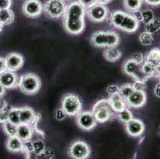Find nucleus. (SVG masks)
<instances>
[{"instance_id": "obj_1", "label": "nucleus", "mask_w": 160, "mask_h": 159, "mask_svg": "<svg viewBox=\"0 0 160 159\" xmlns=\"http://www.w3.org/2000/svg\"><path fill=\"white\" fill-rule=\"evenodd\" d=\"M90 42L96 47H112L118 46L120 36L114 31H97L92 35Z\"/></svg>"}, {"instance_id": "obj_2", "label": "nucleus", "mask_w": 160, "mask_h": 159, "mask_svg": "<svg viewBox=\"0 0 160 159\" xmlns=\"http://www.w3.org/2000/svg\"><path fill=\"white\" fill-rule=\"evenodd\" d=\"M42 82L41 80L36 74L26 73L20 77L19 88L22 92L26 95H34L41 88Z\"/></svg>"}, {"instance_id": "obj_3", "label": "nucleus", "mask_w": 160, "mask_h": 159, "mask_svg": "<svg viewBox=\"0 0 160 159\" xmlns=\"http://www.w3.org/2000/svg\"><path fill=\"white\" fill-rule=\"evenodd\" d=\"M66 7L65 0H47L43 5V11L48 17L58 19L63 17Z\"/></svg>"}, {"instance_id": "obj_4", "label": "nucleus", "mask_w": 160, "mask_h": 159, "mask_svg": "<svg viewBox=\"0 0 160 159\" xmlns=\"http://www.w3.org/2000/svg\"><path fill=\"white\" fill-rule=\"evenodd\" d=\"M62 108L67 116H77L82 110V102L77 95H65L62 99Z\"/></svg>"}, {"instance_id": "obj_5", "label": "nucleus", "mask_w": 160, "mask_h": 159, "mask_svg": "<svg viewBox=\"0 0 160 159\" xmlns=\"http://www.w3.org/2000/svg\"><path fill=\"white\" fill-rule=\"evenodd\" d=\"M85 10L78 1H73L67 6L64 14V21H80L85 19Z\"/></svg>"}, {"instance_id": "obj_6", "label": "nucleus", "mask_w": 160, "mask_h": 159, "mask_svg": "<svg viewBox=\"0 0 160 159\" xmlns=\"http://www.w3.org/2000/svg\"><path fill=\"white\" fill-rule=\"evenodd\" d=\"M86 14L90 21L98 23L107 19L109 12L105 5L97 2L90 8L87 9Z\"/></svg>"}, {"instance_id": "obj_7", "label": "nucleus", "mask_w": 160, "mask_h": 159, "mask_svg": "<svg viewBox=\"0 0 160 159\" xmlns=\"http://www.w3.org/2000/svg\"><path fill=\"white\" fill-rule=\"evenodd\" d=\"M90 147L84 141H75L72 142L69 150V154L71 157L75 159L88 158L90 155Z\"/></svg>"}, {"instance_id": "obj_8", "label": "nucleus", "mask_w": 160, "mask_h": 159, "mask_svg": "<svg viewBox=\"0 0 160 159\" xmlns=\"http://www.w3.org/2000/svg\"><path fill=\"white\" fill-rule=\"evenodd\" d=\"M123 71L127 74L130 76L132 78L136 80H141V81H147L148 79L143 76L141 70V65L137 64L135 61L131 58V59L127 60L123 65Z\"/></svg>"}, {"instance_id": "obj_9", "label": "nucleus", "mask_w": 160, "mask_h": 159, "mask_svg": "<svg viewBox=\"0 0 160 159\" xmlns=\"http://www.w3.org/2000/svg\"><path fill=\"white\" fill-rule=\"evenodd\" d=\"M77 122L80 127L84 131H91L97 124L94 113L92 112H81L77 116Z\"/></svg>"}, {"instance_id": "obj_10", "label": "nucleus", "mask_w": 160, "mask_h": 159, "mask_svg": "<svg viewBox=\"0 0 160 159\" xmlns=\"http://www.w3.org/2000/svg\"><path fill=\"white\" fill-rule=\"evenodd\" d=\"M22 11L29 17H37L43 11V4L40 0H26L22 6Z\"/></svg>"}, {"instance_id": "obj_11", "label": "nucleus", "mask_w": 160, "mask_h": 159, "mask_svg": "<svg viewBox=\"0 0 160 159\" xmlns=\"http://www.w3.org/2000/svg\"><path fill=\"white\" fill-rule=\"evenodd\" d=\"M15 72L6 70L5 72L0 74V84L3 86L6 89H11L19 86L20 77Z\"/></svg>"}, {"instance_id": "obj_12", "label": "nucleus", "mask_w": 160, "mask_h": 159, "mask_svg": "<svg viewBox=\"0 0 160 159\" xmlns=\"http://www.w3.org/2000/svg\"><path fill=\"white\" fill-rule=\"evenodd\" d=\"M7 70L16 72L19 70L24 65L23 57L17 52H11L5 57Z\"/></svg>"}, {"instance_id": "obj_13", "label": "nucleus", "mask_w": 160, "mask_h": 159, "mask_svg": "<svg viewBox=\"0 0 160 159\" xmlns=\"http://www.w3.org/2000/svg\"><path fill=\"white\" fill-rule=\"evenodd\" d=\"M147 102V95L145 92L134 91L126 100L128 107L139 108L144 106Z\"/></svg>"}, {"instance_id": "obj_14", "label": "nucleus", "mask_w": 160, "mask_h": 159, "mask_svg": "<svg viewBox=\"0 0 160 159\" xmlns=\"http://www.w3.org/2000/svg\"><path fill=\"white\" fill-rule=\"evenodd\" d=\"M126 131L130 136L139 137L143 133L145 129V126L143 122L138 119L133 118L128 122L126 123Z\"/></svg>"}, {"instance_id": "obj_15", "label": "nucleus", "mask_w": 160, "mask_h": 159, "mask_svg": "<svg viewBox=\"0 0 160 159\" xmlns=\"http://www.w3.org/2000/svg\"><path fill=\"white\" fill-rule=\"evenodd\" d=\"M139 22L136 20V18L132 16V14H126L123 22L120 26V30L128 33H134L138 30Z\"/></svg>"}, {"instance_id": "obj_16", "label": "nucleus", "mask_w": 160, "mask_h": 159, "mask_svg": "<svg viewBox=\"0 0 160 159\" xmlns=\"http://www.w3.org/2000/svg\"><path fill=\"white\" fill-rule=\"evenodd\" d=\"M20 122L25 124L33 125L37 121V116L31 107H24L20 108Z\"/></svg>"}, {"instance_id": "obj_17", "label": "nucleus", "mask_w": 160, "mask_h": 159, "mask_svg": "<svg viewBox=\"0 0 160 159\" xmlns=\"http://www.w3.org/2000/svg\"><path fill=\"white\" fill-rule=\"evenodd\" d=\"M85 19L80 21H64V26L67 32L73 35L79 34L85 30Z\"/></svg>"}, {"instance_id": "obj_18", "label": "nucleus", "mask_w": 160, "mask_h": 159, "mask_svg": "<svg viewBox=\"0 0 160 159\" xmlns=\"http://www.w3.org/2000/svg\"><path fill=\"white\" fill-rule=\"evenodd\" d=\"M109 102L111 103V108L114 113L117 114L125 107H128L126 100H123L119 93H116L110 96L108 98Z\"/></svg>"}, {"instance_id": "obj_19", "label": "nucleus", "mask_w": 160, "mask_h": 159, "mask_svg": "<svg viewBox=\"0 0 160 159\" xmlns=\"http://www.w3.org/2000/svg\"><path fill=\"white\" fill-rule=\"evenodd\" d=\"M6 147H7V150L11 152H22L23 141L21 138H18L17 135L8 137L7 142H6Z\"/></svg>"}, {"instance_id": "obj_20", "label": "nucleus", "mask_w": 160, "mask_h": 159, "mask_svg": "<svg viewBox=\"0 0 160 159\" xmlns=\"http://www.w3.org/2000/svg\"><path fill=\"white\" fill-rule=\"evenodd\" d=\"M97 122H105L113 117V111L111 107H102L92 112Z\"/></svg>"}, {"instance_id": "obj_21", "label": "nucleus", "mask_w": 160, "mask_h": 159, "mask_svg": "<svg viewBox=\"0 0 160 159\" xmlns=\"http://www.w3.org/2000/svg\"><path fill=\"white\" fill-rule=\"evenodd\" d=\"M33 135V127L31 124L21 123L18 126L17 129V136L21 138L22 141L31 139Z\"/></svg>"}, {"instance_id": "obj_22", "label": "nucleus", "mask_w": 160, "mask_h": 159, "mask_svg": "<svg viewBox=\"0 0 160 159\" xmlns=\"http://www.w3.org/2000/svg\"><path fill=\"white\" fill-rule=\"evenodd\" d=\"M121 56V52L118 48H116V46L107 47V49L104 51V58L110 62H116V61H119Z\"/></svg>"}, {"instance_id": "obj_23", "label": "nucleus", "mask_w": 160, "mask_h": 159, "mask_svg": "<svg viewBox=\"0 0 160 159\" xmlns=\"http://www.w3.org/2000/svg\"><path fill=\"white\" fill-rule=\"evenodd\" d=\"M14 20V13L11 8L0 10V22L3 26L11 25Z\"/></svg>"}, {"instance_id": "obj_24", "label": "nucleus", "mask_w": 160, "mask_h": 159, "mask_svg": "<svg viewBox=\"0 0 160 159\" xmlns=\"http://www.w3.org/2000/svg\"><path fill=\"white\" fill-rule=\"evenodd\" d=\"M126 14L127 13L121 11H116L112 13V14L110 15V22L115 28H120V25L123 22L125 16H126Z\"/></svg>"}, {"instance_id": "obj_25", "label": "nucleus", "mask_w": 160, "mask_h": 159, "mask_svg": "<svg viewBox=\"0 0 160 159\" xmlns=\"http://www.w3.org/2000/svg\"><path fill=\"white\" fill-rule=\"evenodd\" d=\"M10 109L11 107L7 102L2 97H0V123H3L7 120Z\"/></svg>"}, {"instance_id": "obj_26", "label": "nucleus", "mask_w": 160, "mask_h": 159, "mask_svg": "<svg viewBox=\"0 0 160 159\" xmlns=\"http://www.w3.org/2000/svg\"><path fill=\"white\" fill-rule=\"evenodd\" d=\"M145 61L155 65L160 63V49H154L150 51L145 57Z\"/></svg>"}, {"instance_id": "obj_27", "label": "nucleus", "mask_w": 160, "mask_h": 159, "mask_svg": "<svg viewBox=\"0 0 160 159\" xmlns=\"http://www.w3.org/2000/svg\"><path fill=\"white\" fill-rule=\"evenodd\" d=\"M19 112L20 108H18V107H11L9 113H8L7 120L9 121L10 122H11V123H13V124L16 125V126H18L19 124H21Z\"/></svg>"}, {"instance_id": "obj_28", "label": "nucleus", "mask_w": 160, "mask_h": 159, "mask_svg": "<svg viewBox=\"0 0 160 159\" xmlns=\"http://www.w3.org/2000/svg\"><path fill=\"white\" fill-rule=\"evenodd\" d=\"M141 70H142L143 76L147 79L155 77V65L148 61H144L142 62V64L141 65Z\"/></svg>"}, {"instance_id": "obj_29", "label": "nucleus", "mask_w": 160, "mask_h": 159, "mask_svg": "<svg viewBox=\"0 0 160 159\" xmlns=\"http://www.w3.org/2000/svg\"><path fill=\"white\" fill-rule=\"evenodd\" d=\"M142 2V0H123V6L126 10L133 12L140 9Z\"/></svg>"}, {"instance_id": "obj_30", "label": "nucleus", "mask_w": 160, "mask_h": 159, "mask_svg": "<svg viewBox=\"0 0 160 159\" xmlns=\"http://www.w3.org/2000/svg\"><path fill=\"white\" fill-rule=\"evenodd\" d=\"M2 128H3L4 132L6 135L8 137L15 136L17 135V129H18V126L13 124L9 121L7 120L2 123Z\"/></svg>"}, {"instance_id": "obj_31", "label": "nucleus", "mask_w": 160, "mask_h": 159, "mask_svg": "<svg viewBox=\"0 0 160 159\" xmlns=\"http://www.w3.org/2000/svg\"><path fill=\"white\" fill-rule=\"evenodd\" d=\"M139 42H140V43L142 44V46H146L152 45V44L154 43V41H155L153 34L148 31H144L142 32V33H141L140 35H139Z\"/></svg>"}, {"instance_id": "obj_32", "label": "nucleus", "mask_w": 160, "mask_h": 159, "mask_svg": "<svg viewBox=\"0 0 160 159\" xmlns=\"http://www.w3.org/2000/svg\"><path fill=\"white\" fill-rule=\"evenodd\" d=\"M145 25H146L145 26L146 31L149 32L152 34L160 31V18H154L152 21Z\"/></svg>"}, {"instance_id": "obj_33", "label": "nucleus", "mask_w": 160, "mask_h": 159, "mask_svg": "<svg viewBox=\"0 0 160 159\" xmlns=\"http://www.w3.org/2000/svg\"><path fill=\"white\" fill-rule=\"evenodd\" d=\"M117 116L118 119H120L122 122L125 123V124L127 122H128L131 119H133V115H132V112H131L130 109L128 107H125L122 111H120V112H118Z\"/></svg>"}, {"instance_id": "obj_34", "label": "nucleus", "mask_w": 160, "mask_h": 159, "mask_svg": "<svg viewBox=\"0 0 160 159\" xmlns=\"http://www.w3.org/2000/svg\"><path fill=\"white\" fill-rule=\"evenodd\" d=\"M134 92L133 86L132 84H124L120 87L119 90V94L121 96L123 100H127L129 96L132 95V93Z\"/></svg>"}, {"instance_id": "obj_35", "label": "nucleus", "mask_w": 160, "mask_h": 159, "mask_svg": "<svg viewBox=\"0 0 160 159\" xmlns=\"http://www.w3.org/2000/svg\"><path fill=\"white\" fill-rule=\"evenodd\" d=\"M33 153L36 154H40L41 152H42L46 148L45 142L42 139H37L35 141H33Z\"/></svg>"}, {"instance_id": "obj_36", "label": "nucleus", "mask_w": 160, "mask_h": 159, "mask_svg": "<svg viewBox=\"0 0 160 159\" xmlns=\"http://www.w3.org/2000/svg\"><path fill=\"white\" fill-rule=\"evenodd\" d=\"M142 22H143L144 24H148V22H151L155 18V14H154L153 11H151V9H145L142 11Z\"/></svg>"}, {"instance_id": "obj_37", "label": "nucleus", "mask_w": 160, "mask_h": 159, "mask_svg": "<svg viewBox=\"0 0 160 159\" xmlns=\"http://www.w3.org/2000/svg\"><path fill=\"white\" fill-rule=\"evenodd\" d=\"M35 158L39 159H51L53 158L55 156L54 152L51 149H45L42 152H41L40 154H36Z\"/></svg>"}, {"instance_id": "obj_38", "label": "nucleus", "mask_w": 160, "mask_h": 159, "mask_svg": "<svg viewBox=\"0 0 160 159\" xmlns=\"http://www.w3.org/2000/svg\"><path fill=\"white\" fill-rule=\"evenodd\" d=\"M132 86H133L134 91L145 92L147 89L146 81H141V80H136V81H135V82L132 84Z\"/></svg>"}, {"instance_id": "obj_39", "label": "nucleus", "mask_w": 160, "mask_h": 159, "mask_svg": "<svg viewBox=\"0 0 160 159\" xmlns=\"http://www.w3.org/2000/svg\"><path fill=\"white\" fill-rule=\"evenodd\" d=\"M22 152L25 153V154H27V155H30V154L33 153V146L31 139L23 141Z\"/></svg>"}, {"instance_id": "obj_40", "label": "nucleus", "mask_w": 160, "mask_h": 159, "mask_svg": "<svg viewBox=\"0 0 160 159\" xmlns=\"http://www.w3.org/2000/svg\"><path fill=\"white\" fill-rule=\"evenodd\" d=\"M102 107H111V103L109 102L108 99V100H100L97 101L92 107V112L97 110V109L102 108Z\"/></svg>"}, {"instance_id": "obj_41", "label": "nucleus", "mask_w": 160, "mask_h": 159, "mask_svg": "<svg viewBox=\"0 0 160 159\" xmlns=\"http://www.w3.org/2000/svg\"><path fill=\"white\" fill-rule=\"evenodd\" d=\"M66 113H65V111L62 108H58L56 111H55L54 114V117L55 119L58 121H62L65 119L66 117Z\"/></svg>"}, {"instance_id": "obj_42", "label": "nucleus", "mask_w": 160, "mask_h": 159, "mask_svg": "<svg viewBox=\"0 0 160 159\" xmlns=\"http://www.w3.org/2000/svg\"><path fill=\"white\" fill-rule=\"evenodd\" d=\"M132 59L136 61V63L139 64V65H142V62L144 61L145 58L144 56L142 55V53H141V52H136V53H134L132 55Z\"/></svg>"}, {"instance_id": "obj_43", "label": "nucleus", "mask_w": 160, "mask_h": 159, "mask_svg": "<svg viewBox=\"0 0 160 159\" xmlns=\"http://www.w3.org/2000/svg\"><path fill=\"white\" fill-rule=\"evenodd\" d=\"M78 2L85 9H88L95 5L96 3H97V0H78Z\"/></svg>"}, {"instance_id": "obj_44", "label": "nucleus", "mask_w": 160, "mask_h": 159, "mask_svg": "<svg viewBox=\"0 0 160 159\" xmlns=\"http://www.w3.org/2000/svg\"><path fill=\"white\" fill-rule=\"evenodd\" d=\"M119 90H120V87L116 85V84H110L107 87V92L110 96L113 94H116V93H119Z\"/></svg>"}, {"instance_id": "obj_45", "label": "nucleus", "mask_w": 160, "mask_h": 159, "mask_svg": "<svg viewBox=\"0 0 160 159\" xmlns=\"http://www.w3.org/2000/svg\"><path fill=\"white\" fill-rule=\"evenodd\" d=\"M12 0H0V10L8 9L11 7Z\"/></svg>"}, {"instance_id": "obj_46", "label": "nucleus", "mask_w": 160, "mask_h": 159, "mask_svg": "<svg viewBox=\"0 0 160 159\" xmlns=\"http://www.w3.org/2000/svg\"><path fill=\"white\" fill-rule=\"evenodd\" d=\"M132 16L136 18V21L139 22H142V11H140V9L133 11V12H132Z\"/></svg>"}, {"instance_id": "obj_47", "label": "nucleus", "mask_w": 160, "mask_h": 159, "mask_svg": "<svg viewBox=\"0 0 160 159\" xmlns=\"http://www.w3.org/2000/svg\"><path fill=\"white\" fill-rule=\"evenodd\" d=\"M6 70H7V68L5 58L0 57V74L5 72Z\"/></svg>"}, {"instance_id": "obj_48", "label": "nucleus", "mask_w": 160, "mask_h": 159, "mask_svg": "<svg viewBox=\"0 0 160 159\" xmlns=\"http://www.w3.org/2000/svg\"><path fill=\"white\" fill-rule=\"evenodd\" d=\"M142 1H144L148 5L150 6H158L160 5V0H142Z\"/></svg>"}, {"instance_id": "obj_49", "label": "nucleus", "mask_w": 160, "mask_h": 159, "mask_svg": "<svg viewBox=\"0 0 160 159\" xmlns=\"http://www.w3.org/2000/svg\"><path fill=\"white\" fill-rule=\"evenodd\" d=\"M154 94L156 97L160 99V82L155 85V88H154Z\"/></svg>"}, {"instance_id": "obj_50", "label": "nucleus", "mask_w": 160, "mask_h": 159, "mask_svg": "<svg viewBox=\"0 0 160 159\" xmlns=\"http://www.w3.org/2000/svg\"><path fill=\"white\" fill-rule=\"evenodd\" d=\"M160 76V63L155 66V77H159Z\"/></svg>"}, {"instance_id": "obj_51", "label": "nucleus", "mask_w": 160, "mask_h": 159, "mask_svg": "<svg viewBox=\"0 0 160 159\" xmlns=\"http://www.w3.org/2000/svg\"><path fill=\"white\" fill-rule=\"evenodd\" d=\"M112 0H97V2L100 4H103V5H106V4H108L109 2H111Z\"/></svg>"}, {"instance_id": "obj_52", "label": "nucleus", "mask_w": 160, "mask_h": 159, "mask_svg": "<svg viewBox=\"0 0 160 159\" xmlns=\"http://www.w3.org/2000/svg\"><path fill=\"white\" fill-rule=\"evenodd\" d=\"M6 92V88L0 84V97H2Z\"/></svg>"}, {"instance_id": "obj_53", "label": "nucleus", "mask_w": 160, "mask_h": 159, "mask_svg": "<svg viewBox=\"0 0 160 159\" xmlns=\"http://www.w3.org/2000/svg\"><path fill=\"white\" fill-rule=\"evenodd\" d=\"M2 28H3V25H2V23L0 22V32L2 31Z\"/></svg>"}, {"instance_id": "obj_54", "label": "nucleus", "mask_w": 160, "mask_h": 159, "mask_svg": "<svg viewBox=\"0 0 160 159\" xmlns=\"http://www.w3.org/2000/svg\"><path fill=\"white\" fill-rule=\"evenodd\" d=\"M159 77V82H160V76H159V77Z\"/></svg>"}]
</instances>
